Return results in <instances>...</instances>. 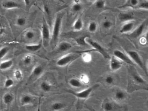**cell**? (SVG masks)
Here are the masks:
<instances>
[{
	"mask_svg": "<svg viewBox=\"0 0 148 111\" xmlns=\"http://www.w3.org/2000/svg\"><path fill=\"white\" fill-rule=\"evenodd\" d=\"M10 48L7 46L2 47L0 49V60H2L9 53Z\"/></svg>",
	"mask_w": 148,
	"mask_h": 111,
	"instance_id": "cell-32",
	"label": "cell"
},
{
	"mask_svg": "<svg viewBox=\"0 0 148 111\" xmlns=\"http://www.w3.org/2000/svg\"><path fill=\"white\" fill-rule=\"evenodd\" d=\"M65 107V105L64 103L60 101H56L52 104L51 108L53 111H59L64 109Z\"/></svg>",
	"mask_w": 148,
	"mask_h": 111,
	"instance_id": "cell-25",
	"label": "cell"
},
{
	"mask_svg": "<svg viewBox=\"0 0 148 111\" xmlns=\"http://www.w3.org/2000/svg\"><path fill=\"white\" fill-rule=\"evenodd\" d=\"M72 44L67 41H63L58 45V51L60 53L67 52L72 48Z\"/></svg>",
	"mask_w": 148,
	"mask_h": 111,
	"instance_id": "cell-14",
	"label": "cell"
},
{
	"mask_svg": "<svg viewBox=\"0 0 148 111\" xmlns=\"http://www.w3.org/2000/svg\"><path fill=\"white\" fill-rule=\"evenodd\" d=\"M64 15V12H59L55 17L50 42V45L52 49L55 48L58 42L62 27V21Z\"/></svg>",
	"mask_w": 148,
	"mask_h": 111,
	"instance_id": "cell-2",
	"label": "cell"
},
{
	"mask_svg": "<svg viewBox=\"0 0 148 111\" xmlns=\"http://www.w3.org/2000/svg\"><path fill=\"white\" fill-rule=\"evenodd\" d=\"M81 52L69 53L60 57L56 62V65L59 67H65L81 56Z\"/></svg>",
	"mask_w": 148,
	"mask_h": 111,
	"instance_id": "cell-4",
	"label": "cell"
},
{
	"mask_svg": "<svg viewBox=\"0 0 148 111\" xmlns=\"http://www.w3.org/2000/svg\"><path fill=\"white\" fill-rule=\"evenodd\" d=\"M5 30V25L1 21H0V37H1L4 34Z\"/></svg>",
	"mask_w": 148,
	"mask_h": 111,
	"instance_id": "cell-42",
	"label": "cell"
},
{
	"mask_svg": "<svg viewBox=\"0 0 148 111\" xmlns=\"http://www.w3.org/2000/svg\"><path fill=\"white\" fill-rule=\"evenodd\" d=\"M42 44H28L25 46V49L30 52H35L38 51L42 47Z\"/></svg>",
	"mask_w": 148,
	"mask_h": 111,
	"instance_id": "cell-22",
	"label": "cell"
},
{
	"mask_svg": "<svg viewBox=\"0 0 148 111\" xmlns=\"http://www.w3.org/2000/svg\"><path fill=\"white\" fill-rule=\"evenodd\" d=\"M129 97L128 93L121 88H117L113 93V99L117 103H121L125 101Z\"/></svg>",
	"mask_w": 148,
	"mask_h": 111,
	"instance_id": "cell-10",
	"label": "cell"
},
{
	"mask_svg": "<svg viewBox=\"0 0 148 111\" xmlns=\"http://www.w3.org/2000/svg\"><path fill=\"white\" fill-rule=\"evenodd\" d=\"M95 7L98 9L104 8L106 5L105 0H96L94 3Z\"/></svg>",
	"mask_w": 148,
	"mask_h": 111,
	"instance_id": "cell-33",
	"label": "cell"
},
{
	"mask_svg": "<svg viewBox=\"0 0 148 111\" xmlns=\"http://www.w3.org/2000/svg\"><path fill=\"white\" fill-rule=\"evenodd\" d=\"M123 62L114 56L110 58V68L113 72H116L120 69L123 66Z\"/></svg>",
	"mask_w": 148,
	"mask_h": 111,
	"instance_id": "cell-12",
	"label": "cell"
},
{
	"mask_svg": "<svg viewBox=\"0 0 148 111\" xmlns=\"http://www.w3.org/2000/svg\"><path fill=\"white\" fill-rule=\"evenodd\" d=\"M139 0H127V1L124 4L119 6L118 8L119 9L126 8H137V7L139 3Z\"/></svg>",
	"mask_w": 148,
	"mask_h": 111,
	"instance_id": "cell-16",
	"label": "cell"
},
{
	"mask_svg": "<svg viewBox=\"0 0 148 111\" xmlns=\"http://www.w3.org/2000/svg\"><path fill=\"white\" fill-rule=\"evenodd\" d=\"M25 37L28 40H32L35 38L36 34L32 30H28L25 33Z\"/></svg>",
	"mask_w": 148,
	"mask_h": 111,
	"instance_id": "cell-35",
	"label": "cell"
},
{
	"mask_svg": "<svg viewBox=\"0 0 148 111\" xmlns=\"http://www.w3.org/2000/svg\"><path fill=\"white\" fill-rule=\"evenodd\" d=\"M123 107L119 106L118 103L110 98H106L101 105L102 111H123Z\"/></svg>",
	"mask_w": 148,
	"mask_h": 111,
	"instance_id": "cell-6",
	"label": "cell"
},
{
	"mask_svg": "<svg viewBox=\"0 0 148 111\" xmlns=\"http://www.w3.org/2000/svg\"><path fill=\"white\" fill-rule=\"evenodd\" d=\"M81 56L82 57L83 60L86 63H89V62H90L92 60L91 55L89 53H87V52L83 53L81 55Z\"/></svg>",
	"mask_w": 148,
	"mask_h": 111,
	"instance_id": "cell-36",
	"label": "cell"
},
{
	"mask_svg": "<svg viewBox=\"0 0 148 111\" xmlns=\"http://www.w3.org/2000/svg\"><path fill=\"white\" fill-rule=\"evenodd\" d=\"M69 84L71 86L75 88H79L84 86V84L81 82L79 79L75 78L70 79L69 81Z\"/></svg>",
	"mask_w": 148,
	"mask_h": 111,
	"instance_id": "cell-21",
	"label": "cell"
},
{
	"mask_svg": "<svg viewBox=\"0 0 148 111\" xmlns=\"http://www.w3.org/2000/svg\"><path fill=\"white\" fill-rule=\"evenodd\" d=\"M84 27V22L81 16H79L73 23V29L76 32L81 31Z\"/></svg>",
	"mask_w": 148,
	"mask_h": 111,
	"instance_id": "cell-18",
	"label": "cell"
},
{
	"mask_svg": "<svg viewBox=\"0 0 148 111\" xmlns=\"http://www.w3.org/2000/svg\"><path fill=\"white\" fill-rule=\"evenodd\" d=\"M14 82L11 78H8L5 81V83H4V86L6 88H10L14 85Z\"/></svg>",
	"mask_w": 148,
	"mask_h": 111,
	"instance_id": "cell-40",
	"label": "cell"
},
{
	"mask_svg": "<svg viewBox=\"0 0 148 111\" xmlns=\"http://www.w3.org/2000/svg\"><path fill=\"white\" fill-rule=\"evenodd\" d=\"M14 77L17 80H21L23 77V73L21 70L20 69H16L14 72Z\"/></svg>",
	"mask_w": 148,
	"mask_h": 111,
	"instance_id": "cell-41",
	"label": "cell"
},
{
	"mask_svg": "<svg viewBox=\"0 0 148 111\" xmlns=\"http://www.w3.org/2000/svg\"><path fill=\"white\" fill-rule=\"evenodd\" d=\"M41 28L43 44L44 46L46 47L50 43L51 35L49 25L45 16L43 17V23Z\"/></svg>",
	"mask_w": 148,
	"mask_h": 111,
	"instance_id": "cell-8",
	"label": "cell"
},
{
	"mask_svg": "<svg viewBox=\"0 0 148 111\" xmlns=\"http://www.w3.org/2000/svg\"><path fill=\"white\" fill-rule=\"evenodd\" d=\"M112 22L110 20L106 19L102 22V27L105 29H110L112 27Z\"/></svg>",
	"mask_w": 148,
	"mask_h": 111,
	"instance_id": "cell-38",
	"label": "cell"
},
{
	"mask_svg": "<svg viewBox=\"0 0 148 111\" xmlns=\"http://www.w3.org/2000/svg\"><path fill=\"white\" fill-rule=\"evenodd\" d=\"M147 22L146 21H144L142 23L140 24L135 29L130 33L131 37L133 38H137L140 36L143 33L146 27Z\"/></svg>",
	"mask_w": 148,
	"mask_h": 111,
	"instance_id": "cell-13",
	"label": "cell"
},
{
	"mask_svg": "<svg viewBox=\"0 0 148 111\" xmlns=\"http://www.w3.org/2000/svg\"><path fill=\"white\" fill-rule=\"evenodd\" d=\"M14 100L13 95L10 93H7L4 95L3 97V101L5 105H9L12 103Z\"/></svg>",
	"mask_w": 148,
	"mask_h": 111,
	"instance_id": "cell-27",
	"label": "cell"
},
{
	"mask_svg": "<svg viewBox=\"0 0 148 111\" xmlns=\"http://www.w3.org/2000/svg\"><path fill=\"white\" fill-rule=\"evenodd\" d=\"M89 37L88 36H80L77 38H75V40L79 46H88L89 44L87 43L86 41V38Z\"/></svg>",
	"mask_w": 148,
	"mask_h": 111,
	"instance_id": "cell-26",
	"label": "cell"
},
{
	"mask_svg": "<svg viewBox=\"0 0 148 111\" xmlns=\"http://www.w3.org/2000/svg\"><path fill=\"white\" fill-rule=\"evenodd\" d=\"M119 20L123 22L133 20V17L132 15L129 13H121L119 16Z\"/></svg>",
	"mask_w": 148,
	"mask_h": 111,
	"instance_id": "cell-24",
	"label": "cell"
},
{
	"mask_svg": "<svg viewBox=\"0 0 148 111\" xmlns=\"http://www.w3.org/2000/svg\"><path fill=\"white\" fill-rule=\"evenodd\" d=\"M40 88L44 92H48L51 91L52 88V85L48 82L44 81L40 84Z\"/></svg>",
	"mask_w": 148,
	"mask_h": 111,
	"instance_id": "cell-28",
	"label": "cell"
},
{
	"mask_svg": "<svg viewBox=\"0 0 148 111\" xmlns=\"http://www.w3.org/2000/svg\"><path fill=\"white\" fill-rule=\"evenodd\" d=\"M44 72V68L41 65H38L34 67L32 72V75L36 78L40 77Z\"/></svg>",
	"mask_w": 148,
	"mask_h": 111,
	"instance_id": "cell-19",
	"label": "cell"
},
{
	"mask_svg": "<svg viewBox=\"0 0 148 111\" xmlns=\"http://www.w3.org/2000/svg\"><path fill=\"white\" fill-rule=\"evenodd\" d=\"M86 41L89 46H90L92 47V51H96L99 53L105 59H110V58L105 49L97 42L92 40L89 37L86 38Z\"/></svg>",
	"mask_w": 148,
	"mask_h": 111,
	"instance_id": "cell-7",
	"label": "cell"
},
{
	"mask_svg": "<svg viewBox=\"0 0 148 111\" xmlns=\"http://www.w3.org/2000/svg\"><path fill=\"white\" fill-rule=\"evenodd\" d=\"M126 52L127 54L136 65H138L140 68L142 69L145 74L148 75V69L139 53L136 51L132 50H128Z\"/></svg>",
	"mask_w": 148,
	"mask_h": 111,
	"instance_id": "cell-5",
	"label": "cell"
},
{
	"mask_svg": "<svg viewBox=\"0 0 148 111\" xmlns=\"http://www.w3.org/2000/svg\"><path fill=\"white\" fill-rule=\"evenodd\" d=\"M88 31L90 33H94L97 30L98 25L96 22L94 21H91L89 23L88 26Z\"/></svg>",
	"mask_w": 148,
	"mask_h": 111,
	"instance_id": "cell-29",
	"label": "cell"
},
{
	"mask_svg": "<svg viewBox=\"0 0 148 111\" xmlns=\"http://www.w3.org/2000/svg\"><path fill=\"white\" fill-rule=\"evenodd\" d=\"M2 7L6 9L21 8L20 4L14 1H8L2 3Z\"/></svg>",
	"mask_w": 148,
	"mask_h": 111,
	"instance_id": "cell-15",
	"label": "cell"
},
{
	"mask_svg": "<svg viewBox=\"0 0 148 111\" xmlns=\"http://www.w3.org/2000/svg\"><path fill=\"white\" fill-rule=\"evenodd\" d=\"M27 23V20L24 16H18L16 19V24L17 26L20 27H23L26 25Z\"/></svg>",
	"mask_w": 148,
	"mask_h": 111,
	"instance_id": "cell-31",
	"label": "cell"
},
{
	"mask_svg": "<svg viewBox=\"0 0 148 111\" xmlns=\"http://www.w3.org/2000/svg\"><path fill=\"white\" fill-rule=\"evenodd\" d=\"M33 57L30 55H26L23 58V61L26 66H29L32 62Z\"/></svg>",
	"mask_w": 148,
	"mask_h": 111,
	"instance_id": "cell-39",
	"label": "cell"
},
{
	"mask_svg": "<svg viewBox=\"0 0 148 111\" xmlns=\"http://www.w3.org/2000/svg\"><path fill=\"white\" fill-rule=\"evenodd\" d=\"M136 23L133 20L124 22L120 29V33L122 34L130 33L135 28Z\"/></svg>",
	"mask_w": 148,
	"mask_h": 111,
	"instance_id": "cell-11",
	"label": "cell"
},
{
	"mask_svg": "<svg viewBox=\"0 0 148 111\" xmlns=\"http://www.w3.org/2000/svg\"><path fill=\"white\" fill-rule=\"evenodd\" d=\"M24 1L26 7H28L30 6L31 4V0H24Z\"/></svg>",
	"mask_w": 148,
	"mask_h": 111,
	"instance_id": "cell-44",
	"label": "cell"
},
{
	"mask_svg": "<svg viewBox=\"0 0 148 111\" xmlns=\"http://www.w3.org/2000/svg\"><path fill=\"white\" fill-rule=\"evenodd\" d=\"M128 71V90L129 92L137 90H148V82L138 73L134 66H130Z\"/></svg>",
	"mask_w": 148,
	"mask_h": 111,
	"instance_id": "cell-1",
	"label": "cell"
},
{
	"mask_svg": "<svg viewBox=\"0 0 148 111\" xmlns=\"http://www.w3.org/2000/svg\"><path fill=\"white\" fill-rule=\"evenodd\" d=\"M103 81L106 86H112L116 84V79L115 76L112 75H107L104 77Z\"/></svg>",
	"mask_w": 148,
	"mask_h": 111,
	"instance_id": "cell-17",
	"label": "cell"
},
{
	"mask_svg": "<svg viewBox=\"0 0 148 111\" xmlns=\"http://www.w3.org/2000/svg\"><path fill=\"white\" fill-rule=\"evenodd\" d=\"M137 8L140 9L145 10H147L148 9V0H142V1L139 2Z\"/></svg>",
	"mask_w": 148,
	"mask_h": 111,
	"instance_id": "cell-37",
	"label": "cell"
},
{
	"mask_svg": "<svg viewBox=\"0 0 148 111\" xmlns=\"http://www.w3.org/2000/svg\"><path fill=\"white\" fill-rule=\"evenodd\" d=\"M139 42H140L141 44L143 45H145V44L147 43V40H146V39H145V38L143 37V38H140Z\"/></svg>",
	"mask_w": 148,
	"mask_h": 111,
	"instance_id": "cell-43",
	"label": "cell"
},
{
	"mask_svg": "<svg viewBox=\"0 0 148 111\" xmlns=\"http://www.w3.org/2000/svg\"><path fill=\"white\" fill-rule=\"evenodd\" d=\"M87 109L88 110H80V111H97L96 110H94L92 108H91L89 107H87Z\"/></svg>",
	"mask_w": 148,
	"mask_h": 111,
	"instance_id": "cell-45",
	"label": "cell"
},
{
	"mask_svg": "<svg viewBox=\"0 0 148 111\" xmlns=\"http://www.w3.org/2000/svg\"><path fill=\"white\" fill-rule=\"evenodd\" d=\"M14 62L12 60H6L0 63V70H6L12 67Z\"/></svg>",
	"mask_w": 148,
	"mask_h": 111,
	"instance_id": "cell-20",
	"label": "cell"
},
{
	"mask_svg": "<svg viewBox=\"0 0 148 111\" xmlns=\"http://www.w3.org/2000/svg\"><path fill=\"white\" fill-rule=\"evenodd\" d=\"M83 8V6L79 2V1H75V2L71 7V10L75 13L79 12Z\"/></svg>",
	"mask_w": 148,
	"mask_h": 111,
	"instance_id": "cell-30",
	"label": "cell"
},
{
	"mask_svg": "<svg viewBox=\"0 0 148 111\" xmlns=\"http://www.w3.org/2000/svg\"><path fill=\"white\" fill-rule=\"evenodd\" d=\"M89 1H96V0H89Z\"/></svg>",
	"mask_w": 148,
	"mask_h": 111,
	"instance_id": "cell-46",
	"label": "cell"
},
{
	"mask_svg": "<svg viewBox=\"0 0 148 111\" xmlns=\"http://www.w3.org/2000/svg\"><path fill=\"white\" fill-rule=\"evenodd\" d=\"M33 101V98L28 95H24L21 99V103L22 106L29 105L31 104Z\"/></svg>",
	"mask_w": 148,
	"mask_h": 111,
	"instance_id": "cell-23",
	"label": "cell"
},
{
	"mask_svg": "<svg viewBox=\"0 0 148 111\" xmlns=\"http://www.w3.org/2000/svg\"><path fill=\"white\" fill-rule=\"evenodd\" d=\"M99 86V84L97 83L80 92H75L71 89H66L65 91H66V92L71 94L77 97L78 99L86 100L90 97L91 93L95 89L98 88Z\"/></svg>",
	"mask_w": 148,
	"mask_h": 111,
	"instance_id": "cell-3",
	"label": "cell"
},
{
	"mask_svg": "<svg viewBox=\"0 0 148 111\" xmlns=\"http://www.w3.org/2000/svg\"><path fill=\"white\" fill-rule=\"evenodd\" d=\"M79 79L84 85H88L90 83V77L86 74L83 73L81 74Z\"/></svg>",
	"mask_w": 148,
	"mask_h": 111,
	"instance_id": "cell-34",
	"label": "cell"
},
{
	"mask_svg": "<svg viewBox=\"0 0 148 111\" xmlns=\"http://www.w3.org/2000/svg\"><path fill=\"white\" fill-rule=\"evenodd\" d=\"M113 56H116L117 58L119 59L123 62H125V63L130 65V66H136V64L132 60L129 56L127 54L123 52V51H121L119 49H115L113 51Z\"/></svg>",
	"mask_w": 148,
	"mask_h": 111,
	"instance_id": "cell-9",
	"label": "cell"
}]
</instances>
